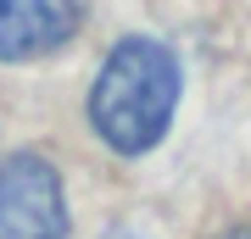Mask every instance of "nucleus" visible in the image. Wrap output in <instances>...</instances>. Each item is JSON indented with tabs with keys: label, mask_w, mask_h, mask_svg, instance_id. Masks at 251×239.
Wrapping results in <instances>:
<instances>
[{
	"label": "nucleus",
	"mask_w": 251,
	"mask_h": 239,
	"mask_svg": "<svg viewBox=\"0 0 251 239\" xmlns=\"http://www.w3.org/2000/svg\"><path fill=\"white\" fill-rule=\"evenodd\" d=\"M179 106V62L168 44L128 34L112 44V56L95 72L90 89V123L117 156H145L168 133Z\"/></svg>",
	"instance_id": "f257e3e1"
},
{
	"label": "nucleus",
	"mask_w": 251,
	"mask_h": 239,
	"mask_svg": "<svg viewBox=\"0 0 251 239\" xmlns=\"http://www.w3.org/2000/svg\"><path fill=\"white\" fill-rule=\"evenodd\" d=\"M62 234L67 200L56 167L34 151L0 161V239H62Z\"/></svg>",
	"instance_id": "f03ea898"
},
{
	"label": "nucleus",
	"mask_w": 251,
	"mask_h": 239,
	"mask_svg": "<svg viewBox=\"0 0 251 239\" xmlns=\"http://www.w3.org/2000/svg\"><path fill=\"white\" fill-rule=\"evenodd\" d=\"M84 0H0V62L50 56L78 34Z\"/></svg>",
	"instance_id": "7ed1b4c3"
},
{
	"label": "nucleus",
	"mask_w": 251,
	"mask_h": 239,
	"mask_svg": "<svg viewBox=\"0 0 251 239\" xmlns=\"http://www.w3.org/2000/svg\"><path fill=\"white\" fill-rule=\"evenodd\" d=\"M229 239H234V234H229Z\"/></svg>",
	"instance_id": "20e7f679"
}]
</instances>
